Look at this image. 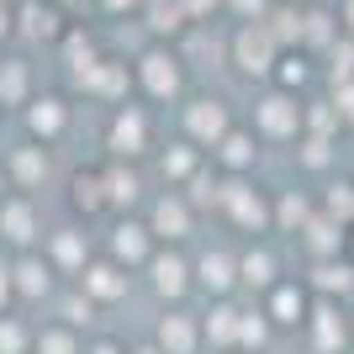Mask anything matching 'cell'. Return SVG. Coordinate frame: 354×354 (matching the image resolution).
<instances>
[{
	"label": "cell",
	"instance_id": "1",
	"mask_svg": "<svg viewBox=\"0 0 354 354\" xmlns=\"http://www.w3.org/2000/svg\"><path fill=\"white\" fill-rule=\"evenodd\" d=\"M222 217L233 222L238 233L249 238H270V222H275V196H265L259 185H249V180H227L222 175V196H217Z\"/></svg>",
	"mask_w": 354,
	"mask_h": 354
},
{
	"label": "cell",
	"instance_id": "51",
	"mask_svg": "<svg viewBox=\"0 0 354 354\" xmlns=\"http://www.w3.org/2000/svg\"><path fill=\"white\" fill-rule=\"evenodd\" d=\"M349 323H354V307H349Z\"/></svg>",
	"mask_w": 354,
	"mask_h": 354
},
{
	"label": "cell",
	"instance_id": "31",
	"mask_svg": "<svg viewBox=\"0 0 354 354\" xmlns=\"http://www.w3.org/2000/svg\"><path fill=\"white\" fill-rule=\"evenodd\" d=\"M270 339H275V328H270V317L259 312V301H243V323H238V354H265Z\"/></svg>",
	"mask_w": 354,
	"mask_h": 354
},
{
	"label": "cell",
	"instance_id": "8",
	"mask_svg": "<svg viewBox=\"0 0 354 354\" xmlns=\"http://www.w3.org/2000/svg\"><path fill=\"white\" fill-rule=\"evenodd\" d=\"M11 286H16V307H48V301L64 291L59 270L43 259V249L11 254Z\"/></svg>",
	"mask_w": 354,
	"mask_h": 354
},
{
	"label": "cell",
	"instance_id": "36",
	"mask_svg": "<svg viewBox=\"0 0 354 354\" xmlns=\"http://www.w3.org/2000/svg\"><path fill=\"white\" fill-rule=\"evenodd\" d=\"M85 90H90V95H122V90H127L122 64H95V69L85 74Z\"/></svg>",
	"mask_w": 354,
	"mask_h": 354
},
{
	"label": "cell",
	"instance_id": "22",
	"mask_svg": "<svg viewBox=\"0 0 354 354\" xmlns=\"http://www.w3.org/2000/svg\"><path fill=\"white\" fill-rule=\"evenodd\" d=\"M138 85H143V95L148 101H175L180 95V85H185V74H180V59L175 53H143L138 59Z\"/></svg>",
	"mask_w": 354,
	"mask_h": 354
},
{
	"label": "cell",
	"instance_id": "2",
	"mask_svg": "<svg viewBox=\"0 0 354 354\" xmlns=\"http://www.w3.org/2000/svg\"><path fill=\"white\" fill-rule=\"evenodd\" d=\"M143 281H148V291L159 296L164 307H185V296L196 291L191 254H185V249H169V243H159V249H153V259L143 265Z\"/></svg>",
	"mask_w": 354,
	"mask_h": 354
},
{
	"label": "cell",
	"instance_id": "23",
	"mask_svg": "<svg viewBox=\"0 0 354 354\" xmlns=\"http://www.w3.org/2000/svg\"><path fill=\"white\" fill-rule=\"evenodd\" d=\"M238 323H243V301H238V296L212 301V307L201 312V339H207V349L233 354L238 349Z\"/></svg>",
	"mask_w": 354,
	"mask_h": 354
},
{
	"label": "cell",
	"instance_id": "53",
	"mask_svg": "<svg viewBox=\"0 0 354 354\" xmlns=\"http://www.w3.org/2000/svg\"><path fill=\"white\" fill-rule=\"evenodd\" d=\"M233 354H238V349H233Z\"/></svg>",
	"mask_w": 354,
	"mask_h": 354
},
{
	"label": "cell",
	"instance_id": "11",
	"mask_svg": "<svg viewBox=\"0 0 354 354\" xmlns=\"http://www.w3.org/2000/svg\"><path fill=\"white\" fill-rule=\"evenodd\" d=\"M259 312L270 317V328L275 333H296V328L307 323V312H312V291L301 275H286L281 286H270L265 296H259Z\"/></svg>",
	"mask_w": 354,
	"mask_h": 354
},
{
	"label": "cell",
	"instance_id": "26",
	"mask_svg": "<svg viewBox=\"0 0 354 354\" xmlns=\"http://www.w3.org/2000/svg\"><path fill=\"white\" fill-rule=\"evenodd\" d=\"M69 212H74V217H85V222H95V217L111 212L101 169H74V175H69Z\"/></svg>",
	"mask_w": 354,
	"mask_h": 354
},
{
	"label": "cell",
	"instance_id": "17",
	"mask_svg": "<svg viewBox=\"0 0 354 354\" xmlns=\"http://www.w3.org/2000/svg\"><path fill=\"white\" fill-rule=\"evenodd\" d=\"M101 180H106L111 217H127L133 207H143V201H148V180H143V169H138V164H127V159L101 164Z\"/></svg>",
	"mask_w": 354,
	"mask_h": 354
},
{
	"label": "cell",
	"instance_id": "24",
	"mask_svg": "<svg viewBox=\"0 0 354 354\" xmlns=\"http://www.w3.org/2000/svg\"><path fill=\"white\" fill-rule=\"evenodd\" d=\"M291 243L307 254V259H333V254H344V243H349V227H339V222L323 217V212H312L307 227H301Z\"/></svg>",
	"mask_w": 354,
	"mask_h": 354
},
{
	"label": "cell",
	"instance_id": "12",
	"mask_svg": "<svg viewBox=\"0 0 354 354\" xmlns=\"http://www.w3.org/2000/svg\"><path fill=\"white\" fill-rule=\"evenodd\" d=\"M69 286H80V291L95 301V307H122L127 296H133V270H122L117 259H106V254H95L85 270H80V281H69Z\"/></svg>",
	"mask_w": 354,
	"mask_h": 354
},
{
	"label": "cell",
	"instance_id": "4",
	"mask_svg": "<svg viewBox=\"0 0 354 354\" xmlns=\"http://www.w3.org/2000/svg\"><path fill=\"white\" fill-rule=\"evenodd\" d=\"M143 222H148V233L159 238V243H169V249H185L196 238V207H191L185 191H159L148 201Z\"/></svg>",
	"mask_w": 354,
	"mask_h": 354
},
{
	"label": "cell",
	"instance_id": "20",
	"mask_svg": "<svg viewBox=\"0 0 354 354\" xmlns=\"http://www.w3.org/2000/svg\"><path fill=\"white\" fill-rule=\"evenodd\" d=\"M233 64L243 74H270L281 64V43L270 37V27L249 21V27H238V37H233Z\"/></svg>",
	"mask_w": 354,
	"mask_h": 354
},
{
	"label": "cell",
	"instance_id": "18",
	"mask_svg": "<svg viewBox=\"0 0 354 354\" xmlns=\"http://www.w3.org/2000/svg\"><path fill=\"white\" fill-rule=\"evenodd\" d=\"M153 127H148V117L138 111V106H122L117 117H111V127H106V148H111V159H127L138 164L148 153V143H153Z\"/></svg>",
	"mask_w": 354,
	"mask_h": 354
},
{
	"label": "cell",
	"instance_id": "16",
	"mask_svg": "<svg viewBox=\"0 0 354 354\" xmlns=\"http://www.w3.org/2000/svg\"><path fill=\"white\" fill-rule=\"evenodd\" d=\"M0 169H6V180H11V191H21V196H37L48 185V175H53L43 143H16L11 153L0 159Z\"/></svg>",
	"mask_w": 354,
	"mask_h": 354
},
{
	"label": "cell",
	"instance_id": "15",
	"mask_svg": "<svg viewBox=\"0 0 354 354\" xmlns=\"http://www.w3.org/2000/svg\"><path fill=\"white\" fill-rule=\"evenodd\" d=\"M301 133V106L286 90H270L254 101V138H270V143H286V138Z\"/></svg>",
	"mask_w": 354,
	"mask_h": 354
},
{
	"label": "cell",
	"instance_id": "44",
	"mask_svg": "<svg viewBox=\"0 0 354 354\" xmlns=\"http://www.w3.org/2000/svg\"><path fill=\"white\" fill-rule=\"evenodd\" d=\"M333 106H339V122H349V127H354V80H349V85H339V101H333Z\"/></svg>",
	"mask_w": 354,
	"mask_h": 354
},
{
	"label": "cell",
	"instance_id": "49",
	"mask_svg": "<svg viewBox=\"0 0 354 354\" xmlns=\"http://www.w3.org/2000/svg\"><path fill=\"white\" fill-rule=\"evenodd\" d=\"M6 196H11V180H6V169H0V201H6Z\"/></svg>",
	"mask_w": 354,
	"mask_h": 354
},
{
	"label": "cell",
	"instance_id": "47",
	"mask_svg": "<svg viewBox=\"0 0 354 354\" xmlns=\"http://www.w3.org/2000/svg\"><path fill=\"white\" fill-rule=\"evenodd\" d=\"M106 11H127V6H138V0H101Z\"/></svg>",
	"mask_w": 354,
	"mask_h": 354
},
{
	"label": "cell",
	"instance_id": "10",
	"mask_svg": "<svg viewBox=\"0 0 354 354\" xmlns=\"http://www.w3.org/2000/svg\"><path fill=\"white\" fill-rule=\"evenodd\" d=\"M196 270V291L207 301H222V296H238V249L227 243H207L201 254H191Z\"/></svg>",
	"mask_w": 354,
	"mask_h": 354
},
{
	"label": "cell",
	"instance_id": "46",
	"mask_svg": "<svg viewBox=\"0 0 354 354\" xmlns=\"http://www.w3.org/2000/svg\"><path fill=\"white\" fill-rule=\"evenodd\" d=\"M127 354H164V349H159V344H153V339H148V344H133V349H127Z\"/></svg>",
	"mask_w": 354,
	"mask_h": 354
},
{
	"label": "cell",
	"instance_id": "34",
	"mask_svg": "<svg viewBox=\"0 0 354 354\" xmlns=\"http://www.w3.org/2000/svg\"><path fill=\"white\" fill-rule=\"evenodd\" d=\"M32 74H27V64L21 59H0V111L6 106H27L32 95Z\"/></svg>",
	"mask_w": 354,
	"mask_h": 354
},
{
	"label": "cell",
	"instance_id": "50",
	"mask_svg": "<svg viewBox=\"0 0 354 354\" xmlns=\"http://www.w3.org/2000/svg\"><path fill=\"white\" fill-rule=\"evenodd\" d=\"M344 254H349V259H354V227H349V243H344Z\"/></svg>",
	"mask_w": 354,
	"mask_h": 354
},
{
	"label": "cell",
	"instance_id": "13",
	"mask_svg": "<svg viewBox=\"0 0 354 354\" xmlns=\"http://www.w3.org/2000/svg\"><path fill=\"white\" fill-rule=\"evenodd\" d=\"M307 291L317 301H339V307H354V259L349 254H333V259H307Z\"/></svg>",
	"mask_w": 354,
	"mask_h": 354
},
{
	"label": "cell",
	"instance_id": "38",
	"mask_svg": "<svg viewBox=\"0 0 354 354\" xmlns=\"http://www.w3.org/2000/svg\"><path fill=\"white\" fill-rule=\"evenodd\" d=\"M328 138H301V164H307V169H328V164H333V153H328Z\"/></svg>",
	"mask_w": 354,
	"mask_h": 354
},
{
	"label": "cell",
	"instance_id": "25",
	"mask_svg": "<svg viewBox=\"0 0 354 354\" xmlns=\"http://www.w3.org/2000/svg\"><path fill=\"white\" fill-rule=\"evenodd\" d=\"M212 164H217V175H227V180H243L259 164V138L254 133H243V127H233V133L222 138L217 148H212Z\"/></svg>",
	"mask_w": 354,
	"mask_h": 354
},
{
	"label": "cell",
	"instance_id": "42",
	"mask_svg": "<svg viewBox=\"0 0 354 354\" xmlns=\"http://www.w3.org/2000/svg\"><path fill=\"white\" fill-rule=\"evenodd\" d=\"M333 80H339V85H349V80H354V43L333 48Z\"/></svg>",
	"mask_w": 354,
	"mask_h": 354
},
{
	"label": "cell",
	"instance_id": "37",
	"mask_svg": "<svg viewBox=\"0 0 354 354\" xmlns=\"http://www.w3.org/2000/svg\"><path fill=\"white\" fill-rule=\"evenodd\" d=\"M180 16H185L180 0H148V27L153 32H180Z\"/></svg>",
	"mask_w": 354,
	"mask_h": 354
},
{
	"label": "cell",
	"instance_id": "35",
	"mask_svg": "<svg viewBox=\"0 0 354 354\" xmlns=\"http://www.w3.org/2000/svg\"><path fill=\"white\" fill-rule=\"evenodd\" d=\"M32 333H37V323H27L21 307L6 312L0 317V354H32Z\"/></svg>",
	"mask_w": 354,
	"mask_h": 354
},
{
	"label": "cell",
	"instance_id": "41",
	"mask_svg": "<svg viewBox=\"0 0 354 354\" xmlns=\"http://www.w3.org/2000/svg\"><path fill=\"white\" fill-rule=\"evenodd\" d=\"M16 312V286H11V254H0V317Z\"/></svg>",
	"mask_w": 354,
	"mask_h": 354
},
{
	"label": "cell",
	"instance_id": "28",
	"mask_svg": "<svg viewBox=\"0 0 354 354\" xmlns=\"http://www.w3.org/2000/svg\"><path fill=\"white\" fill-rule=\"evenodd\" d=\"M317 212V201L301 191H281L275 196V222H270V233H281V238H296L301 227H307V217Z\"/></svg>",
	"mask_w": 354,
	"mask_h": 354
},
{
	"label": "cell",
	"instance_id": "32",
	"mask_svg": "<svg viewBox=\"0 0 354 354\" xmlns=\"http://www.w3.org/2000/svg\"><path fill=\"white\" fill-rule=\"evenodd\" d=\"M16 21H21V32H27L32 43H37V37H64V27H59V6H53V0H27V6H21V11H16Z\"/></svg>",
	"mask_w": 354,
	"mask_h": 354
},
{
	"label": "cell",
	"instance_id": "48",
	"mask_svg": "<svg viewBox=\"0 0 354 354\" xmlns=\"http://www.w3.org/2000/svg\"><path fill=\"white\" fill-rule=\"evenodd\" d=\"M344 21H349V32H354V0H344Z\"/></svg>",
	"mask_w": 354,
	"mask_h": 354
},
{
	"label": "cell",
	"instance_id": "30",
	"mask_svg": "<svg viewBox=\"0 0 354 354\" xmlns=\"http://www.w3.org/2000/svg\"><path fill=\"white\" fill-rule=\"evenodd\" d=\"M48 307H53V317H59V323L80 328V333H85V328L95 323V317H101V307H95V301H90V296L80 291V286H64V291L53 296V301H48Z\"/></svg>",
	"mask_w": 354,
	"mask_h": 354
},
{
	"label": "cell",
	"instance_id": "27",
	"mask_svg": "<svg viewBox=\"0 0 354 354\" xmlns=\"http://www.w3.org/2000/svg\"><path fill=\"white\" fill-rule=\"evenodd\" d=\"M201 169H207V159H201V148H196V143H169L159 153V175H164L169 191H185Z\"/></svg>",
	"mask_w": 354,
	"mask_h": 354
},
{
	"label": "cell",
	"instance_id": "45",
	"mask_svg": "<svg viewBox=\"0 0 354 354\" xmlns=\"http://www.w3.org/2000/svg\"><path fill=\"white\" fill-rule=\"evenodd\" d=\"M233 6H238L243 16H259V11H265V0H233Z\"/></svg>",
	"mask_w": 354,
	"mask_h": 354
},
{
	"label": "cell",
	"instance_id": "14",
	"mask_svg": "<svg viewBox=\"0 0 354 354\" xmlns=\"http://www.w3.org/2000/svg\"><path fill=\"white\" fill-rule=\"evenodd\" d=\"M153 344H159L164 354H201L207 349V339H201V312L164 307L159 317H153Z\"/></svg>",
	"mask_w": 354,
	"mask_h": 354
},
{
	"label": "cell",
	"instance_id": "6",
	"mask_svg": "<svg viewBox=\"0 0 354 354\" xmlns=\"http://www.w3.org/2000/svg\"><path fill=\"white\" fill-rule=\"evenodd\" d=\"M95 254H101V249L90 243V233L80 227V222H59V227H48V233H43V259L59 270L64 286L80 281V270H85Z\"/></svg>",
	"mask_w": 354,
	"mask_h": 354
},
{
	"label": "cell",
	"instance_id": "7",
	"mask_svg": "<svg viewBox=\"0 0 354 354\" xmlns=\"http://www.w3.org/2000/svg\"><path fill=\"white\" fill-rule=\"evenodd\" d=\"M286 281V254L275 238H249V249H238V291H249L254 301L270 286Z\"/></svg>",
	"mask_w": 354,
	"mask_h": 354
},
{
	"label": "cell",
	"instance_id": "33",
	"mask_svg": "<svg viewBox=\"0 0 354 354\" xmlns=\"http://www.w3.org/2000/svg\"><path fill=\"white\" fill-rule=\"evenodd\" d=\"M317 212L333 217L339 227H354V180H328L317 196Z\"/></svg>",
	"mask_w": 354,
	"mask_h": 354
},
{
	"label": "cell",
	"instance_id": "19",
	"mask_svg": "<svg viewBox=\"0 0 354 354\" xmlns=\"http://www.w3.org/2000/svg\"><path fill=\"white\" fill-rule=\"evenodd\" d=\"M227 133H233V117H227V106H222L217 95H201V101L185 106V143L217 148Z\"/></svg>",
	"mask_w": 354,
	"mask_h": 354
},
{
	"label": "cell",
	"instance_id": "9",
	"mask_svg": "<svg viewBox=\"0 0 354 354\" xmlns=\"http://www.w3.org/2000/svg\"><path fill=\"white\" fill-rule=\"evenodd\" d=\"M153 249H159V238L148 233V222L143 217H111V227H106V238H101V254L106 259H117L122 270H143L148 259H153Z\"/></svg>",
	"mask_w": 354,
	"mask_h": 354
},
{
	"label": "cell",
	"instance_id": "52",
	"mask_svg": "<svg viewBox=\"0 0 354 354\" xmlns=\"http://www.w3.org/2000/svg\"><path fill=\"white\" fill-rule=\"evenodd\" d=\"M53 6H64V0H53Z\"/></svg>",
	"mask_w": 354,
	"mask_h": 354
},
{
	"label": "cell",
	"instance_id": "40",
	"mask_svg": "<svg viewBox=\"0 0 354 354\" xmlns=\"http://www.w3.org/2000/svg\"><path fill=\"white\" fill-rule=\"evenodd\" d=\"M270 37H275V43H291V37H301V16H296V11H275V27H270Z\"/></svg>",
	"mask_w": 354,
	"mask_h": 354
},
{
	"label": "cell",
	"instance_id": "3",
	"mask_svg": "<svg viewBox=\"0 0 354 354\" xmlns=\"http://www.w3.org/2000/svg\"><path fill=\"white\" fill-rule=\"evenodd\" d=\"M43 201L37 196H21L11 191L0 201V249L6 254H27V249H43Z\"/></svg>",
	"mask_w": 354,
	"mask_h": 354
},
{
	"label": "cell",
	"instance_id": "39",
	"mask_svg": "<svg viewBox=\"0 0 354 354\" xmlns=\"http://www.w3.org/2000/svg\"><path fill=\"white\" fill-rule=\"evenodd\" d=\"M133 344L127 339H117V333H90L85 339V354H127Z\"/></svg>",
	"mask_w": 354,
	"mask_h": 354
},
{
	"label": "cell",
	"instance_id": "21",
	"mask_svg": "<svg viewBox=\"0 0 354 354\" xmlns=\"http://www.w3.org/2000/svg\"><path fill=\"white\" fill-rule=\"evenodd\" d=\"M21 122H27L32 143H59L64 133H69V101L64 95H32L27 106H21Z\"/></svg>",
	"mask_w": 354,
	"mask_h": 354
},
{
	"label": "cell",
	"instance_id": "29",
	"mask_svg": "<svg viewBox=\"0 0 354 354\" xmlns=\"http://www.w3.org/2000/svg\"><path fill=\"white\" fill-rule=\"evenodd\" d=\"M32 354H85V333L59 323V317H48V323H37V333H32Z\"/></svg>",
	"mask_w": 354,
	"mask_h": 354
},
{
	"label": "cell",
	"instance_id": "43",
	"mask_svg": "<svg viewBox=\"0 0 354 354\" xmlns=\"http://www.w3.org/2000/svg\"><path fill=\"white\" fill-rule=\"evenodd\" d=\"M275 74H281V85H301V80H307V64H301V59H281Z\"/></svg>",
	"mask_w": 354,
	"mask_h": 354
},
{
	"label": "cell",
	"instance_id": "5",
	"mask_svg": "<svg viewBox=\"0 0 354 354\" xmlns=\"http://www.w3.org/2000/svg\"><path fill=\"white\" fill-rule=\"evenodd\" d=\"M301 339H307L312 354H349L354 349L349 307H339V301H317V296H312V312H307V323H301Z\"/></svg>",
	"mask_w": 354,
	"mask_h": 354
}]
</instances>
